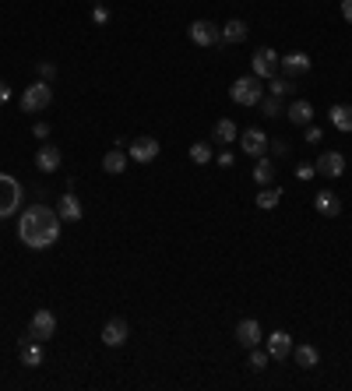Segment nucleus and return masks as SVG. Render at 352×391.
Segmentation results:
<instances>
[{
    "mask_svg": "<svg viewBox=\"0 0 352 391\" xmlns=\"http://www.w3.org/2000/svg\"><path fill=\"white\" fill-rule=\"evenodd\" d=\"M18 236L25 247H53L56 240H60V215L53 212L46 204H32L28 212L21 215V226H18Z\"/></svg>",
    "mask_w": 352,
    "mask_h": 391,
    "instance_id": "nucleus-1",
    "label": "nucleus"
},
{
    "mask_svg": "<svg viewBox=\"0 0 352 391\" xmlns=\"http://www.w3.org/2000/svg\"><path fill=\"white\" fill-rule=\"evenodd\" d=\"M229 96H232V103H236V106H257L264 99V85H261L257 74H243V78L232 81Z\"/></svg>",
    "mask_w": 352,
    "mask_h": 391,
    "instance_id": "nucleus-2",
    "label": "nucleus"
},
{
    "mask_svg": "<svg viewBox=\"0 0 352 391\" xmlns=\"http://www.w3.org/2000/svg\"><path fill=\"white\" fill-rule=\"evenodd\" d=\"M53 103V88H50V81H32L21 92V113H39V109H46Z\"/></svg>",
    "mask_w": 352,
    "mask_h": 391,
    "instance_id": "nucleus-3",
    "label": "nucleus"
},
{
    "mask_svg": "<svg viewBox=\"0 0 352 391\" xmlns=\"http://www.w3.org/2000/svg\"><path fill=\"white\" fill-rule=\"evenodd\" d=\"M250 74H257L261 81H268L278 74V53L272 46H261L254 56H250Z\"/></svg>",
    "mask_w": 352,
    "mask_h": 391,
    "instance_id": "nucleus-4",
    "label": "nucleus"
},
{
    "mask_svg": "<svg viewBox=\"0 0 352 391\" xmlns=\"http://www.w3.org/2000/svg\"><path fill=\"white\" fill-rule=\"evenodd\" d=\"M187 36H190L194 46H219L222 43V28L215 21H208V18H201V21H194L187 28Z\"/></svg>",
    "mask_w": 352,
    "mask_h": 391,
    "instance_id": "nucleus-5",
    "label": "nucleus"
},
{
    "mask_svg": "<svg viewBox=\"0 0 352 391\" xmlns=\"http://www.w3.org/2000/svg\"><path fill=\"white\" fill-rule=\"evenodd\" d=\"M310 53H303V50H292V53H285V56H278V71L285 74V78H303V74H310Z\"/></svg>",
    "mask_w": 352,
    "mask_h": 391,
    "instance_id": "nucleus-6",
    "label": "nucleus"
},
{
    "mask_svg": "<svg viewBox=\"0 0 352 391\" xmlns=\"http://www.w3.org/2000/svg\"><path fill=\"white\" fill-rule=\"evenodd\" d=\"M28 335L39 339V342L53 339V335H56V317H53V310H36L32 321H28Z\"/></svg>",
    "mask_w": 352,
    "mask_h": 391,
    "instance_id": "nucleus-7",
    "label": "nucleus"
},
{
    "mask_svg": "<svg viewBox=\"0 0 352 391\" xmlns=\"http://www.w3.org/2000/svg\"><path fill=\"white\" fill-rule=\"evenodd\" d=\"M127 335H131V328H127L124 317H109V321L102 324V342H106L109 349H120V346L127 342Z\"/></svg>",
    "mask_w": 352,
    "mask_h": 391,
    "instance_id": "nucleus-8",
    "label": "nucleus"
},
{
    "mask_svg": "<svg viewBox=\"0 0 352 391\" xmlns=\"http://www.w3.org/2000/svg\"><path fill=\"white\" fill-rule=\"evenodd\" d=\"M268 141H272V138L264 134L261 127H250V131L240 134V148H243L247 156H254V159H261L264 152H268Z\"/></svg>",
    "mask_w": 352,
    "mask_h": 391,
    "instance_id": "nucleus-9",
    "label": "nucleus"
},
{
    "mask_svg": "<svg viewBox=\"0 0 352 391\" xmlns=\"http://www.w3.org/2000/svg\"><path fill=\"white\" fill-rule=\"evenodd\" d=\"M18 201H21V187L14 184L11 176H0V215L14 212V208H18Z\"/></svg>",
    "mask_w": 352,
    "mask_h": 391,
    "instance_id": "nucleus-10",
    "label": "nucleus"
},
{
    "mask_svg": "<svg viewBox=\"0 0 352 391\" xmlns=\"http://www.w3.org/2000/svg\"><path fill=\"white\" fill-rule=\"evenodd\" d=\"M320 176H328V180H338L342 173H345V156L342 152H324L317 159V166H314Z\"/></svg>",
    "mask_w": 352,
    "mask_h": 391,
    "instance_id": "nucleus-11",
    "label": "nucleus"
},
{
    "mask_svg": "<svg viewBox=\"0 0 352 391\" xmlns=\"http://www.w3.org/2000/svg\"><path fill=\"white\" fill-rule=\"evenodd\" d=\"M127 156H131L134 162H152V159H159V141H155V138H134Z\"/></svg>",
    "mask_w": 352,
    "mask_h": 391,
    "instance_id": "nucleus-12",
    "label": "nucleus"
},
{
    "mask_svg": "<svg viewBox=\"0 0 352 391\" xmlns=\"http://www.w3.org/2000/svg\"><path fill=\"white\" fill-rule=\"evenodd\" d=\"M314 208H317V215H324V219H338L342 215V201H338L335 191H317Z\"/></svg>",
    "mask_w": 352,
    "mask_h": 391,
    "instance_id": "nucleus-13",
    "label": "nucleus"
},
{
    "mask_svg": "<svg viewBox=\"0 0 352 391\" xmlns=\"http://www.w3.org/2000/svg\"><path fill=\"white\" fill-rule=\"evenodd\" d=\"M60 148H56V145H39V152H36V169H43V173H56V169H60Z\"/></svg>",
    "mask_w": 352,
    "mask_h": 391,
    "instance_id": "nucleus-14",
    "label": "nucleus"
},
{
    "mask_svg": "<svg viewBox=\"0 0 352 391\" xmlns=\"http://www.w3.org/2000/svg\"><path fill=\"white\" fill-rule=\"evenodd\" d=\"M18 359H21V367H43V342L28 335L18 346Z\"/></svg>",
    "mask_w": 352,
    "mask_h": 391,
    "instance_id": "nucleus-15",
    "label": "nucleus"
},
{
    "mask_svg": "<svg viewBox=\"0 0 352 391\" xmlns=\"http://www.w3.org/2000/svg\"><path fill=\"white\" fill-rule=\"evenodd\" d=\"M236 342H240L243 349H254V346H261V324H257L254 317H243V321L236 324Z\"/></svg>",
    "mask_w": 352,
    "mask_h": 391,
    "instance_id": "nucleus-16",
    "label": "nucleus"
},
{
    "mask_svg": "<svg viewBox=\"0 0 352 391\" xmlns=\"http://www.w3.org/2000/svg\"><path fill=\"white\" fill-rule=\"evenodd\" d=\"M56 215H60V222H81V219H85V208H81V201L67 191V194L60 198V204H56Z\"/></svg>",
    "mask_w": 352,
    "mask_h": 391,
    "instance_id": "nucleus-17",
    "label": "nucleus"
},
{
    "mask_svg": "<svg viewBox=\"0 0 352 391\" xmlns=\"http://www.w3.org/2000/svg\"><path fill=\"white\" fill-rule=\"evenodd\" d=\"M289 124H296V127H310L314 124V106L307 99H296V103H289Z\"/></svg>",
    "mask_w": 352,
    "mask_h": 391,
    "instance_id": "nucleus-18",
    "label": "nucleus"
},
{
    "mask_svg": "<svg viewBox=\"0 0 352 391\" xmlns=\"http://www.w3.org/2000/svg\"><path fill=\"white\" fill-rule=\"evenodd\" d=\"M289 352H292L289 332H272V335H268V356H272V359H289Z\"/></svg>",
    "mask_w": 352,
    "mask_h": 391,
    "instance_id": "nucleus-19",
    "label": "nucleus"
},
{
    "mask_svg": "<svg viewBox=\"0 0 352 391\" xmlns=\"http://www.w3.org/2000/svg\"><path fill=\"white\" fill-rule=\"evenodd\" d=\"M127 162H131V156L124 152L120 145H116L113 152H106V156H102V169H106V173H113V176H116V173H124V169H127Z\"/></svg>",
    "mask_w": 352,
    "mask_h": 391,
    "instance_id": "nucleus-20",
    "label": "nucleus"
},
{
    "mask_svg": "<svg viewBox=\"0 0 352 391\" xmlns=\"http://www.w3.org/2000/svg\"><path fill=\"white\" fill-rule=\"evenodd\" d=\"M292 359H296V367L314 370L320 363V352H317V346H292Z\"/></svg>",
    "mask_w": 352,
    "mask_h": 391,
    "instance_id": "nucleus-21",
    "label": "nucleus"
},
{
    "mask_svg": "<svg viewBox=\"0 0 352 391\" xmlns=\"http://www.w3.org/2000/svg\"><path fill=\"white\" fill-rule=\"evenodd\" d=\"M328 116H331V124H335L342 134H352V106H349V103H345V106H342V103H338V106H331V113H328Z\"/></svg>",
    "mask_w": 352,
    "mask_h": 391,
    "instance_id": "nucleus-22",
    "label": "nucleus"
},
{
    "mask_svg": "<svg viewBox=\"0 0 352 391\" xmlns=\"http://www.w3.org/2000/svg\"><path fill=\"white\" fill-rule=\"evenodd\" d=\"M247 21H240V18H232V21H226L222 25V43H243L247 39Z\"/></svg>",
    "mask_w": 352,
    "mask_h": 391,
    "instance_id": "nucleus-23",
    "label": "nucleus"
},
{
    "mask_svg": "<svg viewBox=\"0 0 352 391\" xmlns=\"http://www.w3.org/2000/svg\"><path fill=\"white\" fill-rule=\"evenodd\" d=\"M212 138H215L219 145H232V141L240 138V131H236V124H232V120L226 116V120H219V124L212 127Z\"/></svg>",
    "mask_w": 352,
    "mask_h": 391,
    "instance_id": "nucleus-24",
    "label": "nucleus"
},
{
    "mask_svg": "<svg viewBox=\"0 0 352 391\" xmlns=\"http://www.w3.org/2000/svg\"><path fill=\"white\" fill-rule=\"evenodd\" d=\"M272 180H275V162L261 156V159H257V166H254V184H257V187H268Z\"/></svg>",
    "mask_w": 352,
    "mask_h": 391,
    "instance_id": "nucleus-25",
    "label": "nucleus"
},
{
    "mask_svg": "<svg viewBox=\"0 0 352 391\" xmlns=\"http://www.w3.org/2000/svg\"><path fill=\"white\" fill-rule=\"evenodd\" d=\"M278 201H282V191H278V187H264V191L257 194V208H264V212L278 208Z\"/></svg>",
    "mask_w": 352,
    "mask_h": 391,
    "instance_id": "nucleus-26",
    "label": "nucleus"
},
{
    "mask_svg": "<svg viewBox=\"0 0 352 391\" xmlns=\"http://www.w3.org/2000/svg\"><path fill=\"white\" fill-rule=\"evenodd\" d=\"M190 162L208 166V162H212V145H208V141H194V145H190Z\"/></svg>",
    "mask_w": 352,
    "mask_h": 391,
    "instance_id": "nucleus-27",
    "label": "nucleus"
},
{
    "mask_svg": "<svg viewBox=\"0 0 352 391\" xmlns=\"http://www.w3.org/2000/svg\"><path fill=\"white\" fill-rule=\"evenodd\" d=\"M257 106H261V113H264V116H282V113H285V109H282V99H278V96H264V99H261Z\"/></svg>",
    "mask_w": 352,
    "mask_h": 391,
    "instance_id": "nucleus-28",
    "label": "nucleus"
},
{
    "mask_svg": "<svg viewBox=\"0 0 352 391\" xmlns=\"http://www.w3.org/2000/svg\"><path fill=\"white\" fill-rule=\"evenodd\" d=\"M268 363H272V356H268V349L261 352V346H254V349H250V370H264V367H268Z\"/></svg>",
    "mask_w": 352,
    "mask_h": 391,
    "instance_id": "nucleus-29",
    "label": "nucleus"
},
{
    "mask_svg": "<svg viewBox=\"0 0 352 391\" xmlns=\"http://www.w3.org/2000/svg\"><path fill=\"white\" fill-rule=\"evenodd\" d=\"M268 81H272V96H278V99H282V96L289 92V88H292V85H289V78H268Z\"/></svg>",
    "mask_w": 352,
    "mask_h": 391,
    "instance_id": "nucleus-30",
    "label": "nucleus"
},
{
    "mask_svg": "<svg viewBox=\"0 0 352 391\" xmlns=\"http://www.w3.org/2000/svg\"><path fill=\"white\" fill-rule=\"evenodd\" d=\"M268 148H272L275 156H289V141H282V138H272V141H268Z\"/></svg>",
    "mask_w": 352,
    "mask_h": 391,
    "instance_id": "nucleus-31",
    "label": "nucleus"
},
{
    "mask_svg": "<svg viewBox=\"0 0 352 391\" xmlns=\"http://www.w3.org/2000/svg\"><path fill=\"white\" fill-rule=\"evenodd\" d=\"M92 21H96V25H106V21H109V11H106L102 4H92Z\"/></svg>",
    "mask_w": 352,
    "mask_h": 391,
    "instance_id": "nucleus-32",
    "label": "nucleus"
},
{
    "mask_svg": "<svg viewBox=\"0 0 352 391\" xmlns=\"http://www.w3.org/2000/svg\"><path fill=\"white\" fill-rule=\"evenodd\" d=\"M314 173H317V169H314V162H300V166H296V176H300V180H310Z\"/></svg>",
    "mask_w": 352,
    "mask_h": 391,
    "instance_id": "nucleus-33",
    "label": "nucleus"
},
{
    "mask_svg": "<svg viewBox=\"0 0 352 391\" xmlns=\"http://www.w3.org/2000/svg\"><path fill=\"white\" fill-rule=\"evenodd\" d=\"M317 141H324V134H320V127H307V145H317Z\"/></svg>",
    "mask_w": 352,
    "mask_h": 391,
    "instance_id": "nucleus-34",
    "label": "nucleus"
},
{
    "mask_svg": "<svg viewBox=\"0 0 352 391\" xmlns=\"http://www.w3.org/2000/svg\"><path fill=\"white\" fill-rule=\"evenodd\" d=\"M8 103H11V85L0 81V106H8Z\"/></svg>",
    "mask_w": 352,
    "mask_h": 391,
    "instance_id": "nucleus-35",
    "label": "nucleus"
},
{
    "mask_svg": "<svg viewBox=\"0 0 352 391\" xmlns=\"http://www.w3.org/2000/svg\"><path fill=\"white\" fill-rule=\"evenodd\" d=\"M39 74H43V81H53L56 78V67L53 64H39Z\"/></svg>",
    "mask_w": 352,
    "mask_h": 391,
    "instance_id": "nucleus-36",
    "label": "nucleus"
},
{
    "mask_svg": "<svg viewBox=\"0 0 352 391\" xmlns=\"http://www.w3.org/2000/svg\"><path fill=\"white\" fill-rule=\"evenodd\" d=\"M342 18L352 25V0H342Z\"/></svg>",
    "mask_w": 352,
    "mask_h": 391,
    "instance_id": "nucleus-37",
    "label": "nucleus"
},
{
    "mask_svg": "<svg viewBox=\"0 0 352 391\" xmlns=\"http://www.w3.org/2000/svg\"><path fill=\"white\" fill-rule=\"evenodd\" d=\"M32 134H36V138H50V124H36Z\"/></svg>",
    "mask_w": 352,
    "mask_h": 391,
    "instance_id": "nucleus-38",
    "label": "nucleus"
},
{
    "mask_svg": "<svg viewBox=\"0 0 352 391\" xmlns=\"http://www.w3.org/2000/svg\"><path fill=\"white\" fill-rule=\"evenodd\" d=\"M219 166H232V152H222L219 156Z\"/></svg>",
    "mask_w": 352,
    "mask_h": 391,
    "instance_id": "nucleus-39",
    "label": "nucleus"
},
{
    "mask_svg": "<svg viewBox=\"0 0 352 391\" xmlns=\"http://www.w3.org/2000/svg\"><path fill=\"white\" fill-rule=\"evenodd\" d=\"M92 4H102V0H92Z\"/></svg>",
    "mask_w": 352,
    "mask_h": 391,
    "instance_id": "nucleus-40",
    "label": "nucleus"
}]
</instances>
